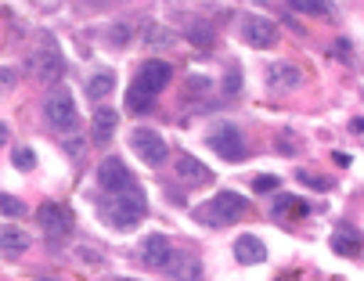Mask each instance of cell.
<instances>
[{
    "label": "cell",
    "mask_w": 364,
    "mask_h": 281,
    "mask_svg": "<svg viewBox=\"0 0 364 281\" xmlns=\"http://www.w3.org/2000/svg\"><path fill=\"white\" fill-rule=\"evenodd\" d=\"M97 213L101 220L116 231H134L137 223L144 220L148 213V198L141 188H130V191H119V195H101L97 198Z\"/></svg>",
    "instance_id": "6da1fadb"
},
{
    "label": "cell",
    "mask_w": 364,
    "mask_h": 281,
    "mask_svg": "<svg viewBox=\"0 0 364 281\" xmlns=\"http://www.w3.org/2000/svg\"><path fill=\"white\" fill-rule=\"evenodd\" d=\"M245 213H249V198L238 195V191H220L210 202L195 206V220L205 223V228H228V223L242 220Z\"/></svg>",
    "instance_id": "7a4b0ae2"
},
{
    "label": "cell",
    "mask_w": 364,
    "mask_h": 281,
    "mask_svg": "<svg viewBox=\"0 0 364 281\" xmlns=\"http://www.w3.org/2000/svg\"><path fill=\"white\" fill-rule=\"evenodd\" d=\"M205 144H210L220 159H228V162H238V159L249 155V144H245L242 127H238V123H228V120L210 127V134H205Z\"/></svg>",
    "instance_id": "3957f363"
},
{
    "label": "cell",
    "mask_w": 364,
    "mask_h": 281,
    "mask_svg": "<svg viewBox=\"0 0 364 281\" xmlns=\"http://www.w3.org/2000/svg\"><path fill=\"white\" fill-rule=\"evenodd\" d=\"M43 120L55 127V130H65L73 134L80 127V112H76V101L65 87H55L47 97H43Z\"/></svg>",
    "instance_id": "277c9868"
},
{
    "label": "cell",
    "mask_w": 364,
    "mask_h": 281,
    "mask_svg": "<svg viewBox=\"0 0 364 281\" xmlns=\"http://www.w3.org/2000/svg\"><path fill=\"white\" fill-rule=\"evenodd\" d=\"M36 220H40V231L50 242H62V238L73 235V209L62 206V202H43L36 209Z\"/></svg>",
    "instance_id": "5b68a950"
},
{
    "label": "cell",
    "mask_w": 364,
    "mask_h": 281,
    "mask_svg": "<svg viewBox=\"0 0 364 281\" xmlns=\"http://www.w3.org/2000/svg\"><path fill=\"white\" fill-rule=\"evenodd\" d=\"M130 148H134V152H137V159H141V162H148V166H163V162H166V155H170L166 137H163L159 130H148V127H137V130L130 134Z\"/></svg>",
    "instance_id": "8992f818"
},
{
    "label": "cell",
    "mask_w": 364,
    "mask_h": 281,
    "mask_svg": "<svg viewBox=\"0 0 364 281\" xmlns=\"http://www.w3.org/2000/svg\"><path fill=\"white\" fill-rule=\"evenodd\" d=\"M170 80H173V65H170V62L148 58V62H141V69H137V76H134L130 87H137V90H144V94H151V97H159Z\"/></svg>",
    "instance_id": "52a82bcc"
},
{
    "label": "cell",
    "mask_w": 364,
    "mask_h": 281,
    "mask_svg": "<svg viewBox=\"0 0 364 281\" xmlns=\"http://www.w3.org/2000/svg\"><path fill=\"white\" fill-rule=\"evenodd\" d=\"M97 188L105 191V195H119V191H130L137 184H134V174L123 166V159L109 155V159L97 162Z\"/></svg>",
    "instance_id": "ba28073f"
},
{
    "label": "cell",
    "mask_w": 364,
    "mask_h": 281,
    "mask_svg": "<svg viewBox=\"0 0 364 281\" xmlns=\"http://www.w3.org/2000/svg\"><path fill=\"white\" fill-rule=\"evenodd\" d=\"M238 33H242V40H245L249 47H256V51H267V47L278 40V26H274V18H267V15H245V18L238 22Z\"/></svg>",
    "instance_id": "9c48e42d"
},
{
    "label": "cell",
    "mask_w": 364,
    "mask_h": 281,
    "mask_svg": "<svg viewBox=\"0 0 364 281\" xmlns=\"http://www.w3.org/2000/svg\"><path fill=\"white\" fill-rule=\"evenodd\" d=\"M33 76H36L40 83H58V80H65V58H62V51L50 43V40L43 43V51L33 54Z\"/></svg>",
    "instance_id": "30bf717a"
},
{
    "label": "cell",
    "mask_w": 364,
    "mask_h": 281,
    "mask_svg": "<svg viewBox=\"0 0 364 281\" xmlns=\"http://www.w3.org/2000/svg\"><path fill=\"white\" fill-rule=\"evenodd\" d=\"M170 260H173V245H170L166 235H148V238L141 242V263H144V267L166 270Z\"/></svg>",
    "instance_id": "8fae6325"
},
{
    "label": "cell",
    "mask_w": 364,
    "mask_h": 281,
    "mask_svg": "<svg viewBox=\"0 0 364 281\" xmlns=\"http://www.w3.org/2000/svg\"><path fill=\"white\" fill-rule=\"evenodd\" d=\"M303 83V73L292 65V62H271L267 65V87L274 94H289V90H299Z\"/></svg>",
    "instance_id": "7c38bea8"
},
{
    "label": "cell",
    "mask_w": 364,
    "mask_h": 281,
    "mask_svg": "<svg viewBox=\"0 0 364 281\" xmlns=\"http://www.w3.org/2000/svg\"><path fill=\"white\" fill-rule=\"evenodd\" d=\"M173 170H177V177L184 181V184H210L213 181V170H210V166H202L195 155H177V166H173Z\"/></svg>",
    "instance_id": "4fadbf2b"
},
{
    "label": "cell",
    "mask_w": 364,
    "mask_h": 281,
    "mask_svg": "<svg viewBox=\"0 0 364 281\" xmlns=\"http://www.w3.org/2000/svg\"><path fill=\"white\" fill-rule=\"evenodd\" d=\"M360 249H364V235L357 228H350V223H336V231H332V253L357 256Z\"/></svg>",
    "instance_id": "5bb4252c"
},
{
    "label": "cell",
    "mask_w": 364,
    "mask_h": 281,
    "mask_svg": "<svg viewBox=\"0 0 364 281\" xmlns=\"http://www.w3.org/2000/svg\"><path fill=\"white\" fill-rule=\"evenodd\" d=\"M166 274H170L173 281H198V277H202V263H198L195 253H173Z\"/></svg>",
    "instance_id": "9a60e30c"
},
{
    "label": "cell",
    "mask_w": 364,
    "mask_h": 281,
    "mask_svg": "<svg viewBox=\"0 0 364 281\" xmlns=\"http://www.w3.org/2000/svg\"><path fill=\"white\" fill-rule=\"evenodd\" d=\"M184 40L195 43L198 51H210V47L217 43V26H213L210 18H191V22L184 26Z\"/></svg>",
    "instance_id": "2e32d148"
},
{
    "label": "cell",
    "mask_w": 364,
    "mask_h": 281,
    "mask_svg": "<svg viewBox=\"0 0 364 281\" xmlns=\"http://www.w3.org/2000/svg\"><path fill=\"white\" fill-rule=\"evenodd\" d=\"M235 260L238 263H249V267L252 263H264L267 260V245L259 242L256 235H238L235 238Z\"/></svg>",
    "instance_id": "e0dca14e"
},
{
    "label": "cell",
    "mask_w": 364,
    "mask_h": 281,
    "mask_svg": "<svg viewBox=\"0 0 364 281\" xmlns=\"http://www.w3.org/2000/svg\"><path fill=\"white\" fill-rule=\"evenodd\" d=\"M310 213V206L299 198V195H274V202H271V216L274 220H299V216H306Z\"/></svg>",
    "instance_id": "ac0fdd59"
},
{
    "label": "cell",
    "mask_w": 364,
    "mask_h": 281,
    "mask_svg": "<svg viewBox=\"0 0 364 281\" xmlns=\"http://www.w3.org/2000/svg\"><path fill=\"white\" fill-rule=\"evenodd\" d=\"M116 127H119V112H116V108H105V105L94 108V120H90L94 141H112Z\"/></svg>",
    "instance_id": "d6986e66"
},
{
    "label": "cell",
    "mask_w": 364,
    "mask_h": 281,
    "mask_svg": "<svg viewBox=\"0 0 364 281\" xmlns=\"http://www.w3.org/2000/svg\"><path fill=\"white\" fill-rule=\"evenodd\" d=\"M29 249V235L26 231H18V228H0V253H8V256H18V253H26Z\"/></svg>",
    "instance_id": "ffe728a7"
},
{
    "label": "cell",
    "mask_w": 364,
    "mask_h": 281,
    "mask_svg": "<svg viewBox=\"0 0 364 281\" xmlns=\"http://www.w3.org/2000/svg\"><path fill=\"white\" fill-rule=\"evenodd\" d=\"M112 87H116V76H112L109 69H101V73H94V76L87 80V97H90V101H105V97L112 94Z\"/></svg>",
    "instance_id": "44dd1931"
},
{
    "label": "cell",
    "mask_w": 364,
    "mask_h": 281,
    "mask_svg": "<svg viewBox=\"0 0 364 281\" xmlns=\"http://www.w3.org/2000/svg\"><path fill=\"white\" fill-rule=\"evenodd\" d=\"M144 43H148V47H173V43H177V33H170L166 26L148 22V26H144Z\"/></svg>",
    "instance_id": "7402d4cb"
},
{
    "label": "cell",
    "mask_w": 364,
    "mask_h": 281,
    "mask_svg": "<svg viewBox=\"0 0 364 281\" xmlns=\"http://www.w3.org/2000/svg\"><path fill=\"white\" fill-rule=\"evenodd\" d=\"M155 108V97L137 90V87H127V112H151Z\"/></svg>",
    "instance_id": "603a6c76"
},
{
    "label": "cell",
    "mask_w": 364,
    "mask_h": 281,
    "mask_svg": "<svg viewBox=\"0 0 364 281\" xmlns=\"http://www.w3.org/2000/svg\"><path fill=\"white\" fill-rule=\"evenodd\" d=\"M289 8L299 11V15H318V18H332L336 15L332 4H310V0H299V4H289Z\"/></svg>",
    "instance_id": "cb8c5ba5"
},
{
    "label": "cell",
    "mask_w": 364,
    "mask_h": 281,
    "mask_svg": "<svg viewBox=\"0 0 364 281\" xmlns=\"http://www.w3.org/2000/svg\"><path fill=\"white\" fill-rule=\"evenodd\" d=\"M299 184L314 188V191H332V177H321V174H310V170H296Z\"/></svg>",
    "instance_id": "d4e9b609"
},
{
    "label": "cell",
    "mask_w": 364,
    "mask_h": 281,
    "mask_svg": "<svg viewBox=\"0 0 364 281\" xmlns=\"http://www.w3.org/2000/svg\"><path fill=\"white\" fill-rule=\"evenodd\" d=\"M238 87H242V69H238V65H228V76H224L220 90H224L228 97H235V94H238Z\"/></svg>",
    "instance_id": "484cf974"
},
{
    "label": "cell",
    "mask_w": 364,
    "mask_h": 281,
    "mask_svg": "<svg viewBox=\"0 0 364 281\" xmlns=\"http://www.w3.org/2000/svg\"><path fill=\"white\" fill-rule=\"evenodd\" d=\"M11 162L18 166V170H33L36 155H33V148H15V152H11Z\"/></svg>",
    "instance_id": "4316f807"
},
{
    "label": "cell",
    "mask_w": 364,
    "mask_h": 281,
    "mask_svg": "<svg viewBox=\"0 0 364 281\" xmlns=\"http://www.w3.org/2000/svg\"><path fill=\"white\" fill-rule=\"evenodd\" d=\"M278 184H282V181H278L274 174H264V177H256V181H252V188H256L259 195H267V191H278Z\"/></svg>",
    "instance_id": "83f0119b"
},
{
    "label": "cell",
    "mask_w": 364,
    "mask_h": 281,
    "mask_svg": "<svg viewBox=\"0 0 364 281\" xmlns=\"http://www.w3.org/2000/svg\"><path fill=\"white\" fill-rule=\"evenodd\" d=\"M22 202L18 198H11V195H0V213H4V216H22Z\"/></svg>",
    "instance_id": "f1b7e54d"
},
{
    "label": "cell",
    "mask_w": 364,
    "mask_h": 281,
    "mask_svg": "<svg viewBox=\"0 0 364 281\" xmlns=\"http://www.w3.org/2000/svg\"><path fill=\"white\" fill-rule=\"evenodd\" d=\"M350 51H353V43H350L346 36H339V40L332 43V54H336L339 62H350Z\"/></svg>",
    "instance_id": "f546056e"
},
{
    "label": "cell",
    "mask_w": 364,
    "mask_h": 281,
    "mask_svg": "<svg viewBox=\"0 0 364 281\" xmlns=\"http://www.w3.org/2000/svg\"><path fill=\"white\" fill-rule=\"evenodd\" d=\"M213 83L205 80V76H188V94H202V90H210Z\"/></svg>",
    "instance_id": "4dcf8cb0"
},
{
    "label": "cell",
    "mask_w": 364,
    "mask_h": 281,
    "mask_svg": "<svg viewBox=\"0 0 364 281\" xmlns=\"http://www.w3.org/2000/svg\"><path fill=\"white\" fill-rule=\"evenodd\" d=\"M127 40H130V26L116 22V26H112V43H127Z\"/></svg>",
    "instance_id": "1f68e13d"
},
{
    "label": "cell",
    "mask_w": 364,
    "mask_h": 281,
    "mask_svg": "<svg viewBox=\"0 0 364 281\" xmlns=\"http://www.w3.org/2000/svg\"><path fill=\"white\" fill-rule=\"evenodd\" d=\"M0 87H15V69H0Z\"/></svg>",
    "instance_id": "d6a6232c"
},
{
    "label": "cell",
    "mask_w": 364,
    "mask_h": 281,
    "mask_svg": "<svg viewBox=\"0 0 364 281\" xmlns=\"http://www.w3.org/2000/svg\"><path fill=\"white\" fill-rule=\"evenodd\" d=\"M8 137H11V130H8V123H0V148L8 144Z\"/></svg>",
    "instance_id": "836d02e7"
},
{
    "label": "cell",
    "mask_w": 364,
    "mask_h": 281,
    "mask_svg": "<svg viewBox=\"0 0 364 281\" xmlns=\"http://www.w3.org/2000/svg\"><path fill=\"white\" fill-rule=\"evenodd\" d=\"M350 130L353 134H364V120H350Z\"/></svg>",
    "instance_id": "e575fe53"
},
{
    "label": "cell",
    "mask_w": 364,
    "mask_h": 281,
    "mask_svg": "<svg viewBox=\"0 0 364 281\" xmlns=\"http://www.w3.org/2000/svg\"><path fill=\"white\" fill-rule=\"evenodd\" d=\"M332 159H336V162H339V166H350V155H346V152H336V155H332Z\"/></svg>",
    "instance_id": "d590c367"
},
{
    "label": "cell",
    "mask_w": 364,
    "mask_h": 281,
    "mask_svg": "<svg viewBox=\"0 0 364 281\" xmlns=\"http://www.w3.org/2000/svg\"><path fill=\"white\" fill-rule=\"evenodd\" d=\"M116 281H137V277H116Z\"/></svg>",
    "instance_id": "8d00e7d4"
},
{
    "label": "cell",
    "mask_w": 364,
    "mask_h": 281,
    "mask_svg": "<svg viewBox=\"0 0 364 281\" xmlns=\"http://www.w3.org/2000/svg\"><path fill=\"white\" fill-rule=\"evenodd\" d=\"M40 281H55V277H40Z\"/></svg>",
    "instance_id": "74e56055"
}]
</instances>
